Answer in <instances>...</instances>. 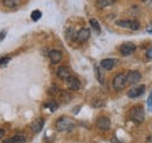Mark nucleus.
Returning <instances> with one entry per match:
<instances>
[{
  "label": "nucleus",
  "instance_id": "f257e3e1",
  "mask_svg": "<svg viewBox=\"0 0 152 143\" xmlns=\"http://www.w3.org/2000/svg\"><path fill=\"white\" fill-rule=\"evenodd\" d=\"M55 127L61 133H69L75 128V121L68 116H61L56 120Z\"/></svg>",
  "mask_w": 152,
  "mask_h": 143
},
{
  "label": "nucleus",
  "instance_id": "f03ea898",
  "mask_svg": "<svg viewBox=\"0 0 152 143\" xmlns=\"http://www.w3.org/2000/svg\"><path fill=\"white\" fill-rule=\"evenodd\" d=\"M129 118L134 124H142L145 119V112L142 106H134L129 112Z\"/></svg>",
  "mask_w": 152,
  "mask_h": 143
},
{
  "label": "nucleus",
  "instance_id": "7ed1b4c3",
  "mask_svg": "<svg viewBox=\"0 0 152 143\" xmlns=\"http://www.w3.org/2000/svg\"><path fill=\"white\" fill-rule=\"evenodd\" d=\"M126 85V74L124 73H118L116 74L113 80V87L116 91H122Z\"/></svg>",
  "mask_w": 152,
  "mask_h": 143
},
{
  "label": "nucleus",
  "instance_id": "20e7f679",
  "mask_svg": "<svg viewBox=\"0 0 152 143\" xmlns=\"http://www.w3.org/2000/svg\"><path fill=\"white\" fill-rule=\"evenodd\" d=\"M116 25L119 27H123V28L131 29V30H138L140 27V23L137 20H128V19L126 20H118V21H116Z\"/></svg>",
  "mask_w": 152,
  "mask_h": 143
},
{
  "label": "nucleus",
  "instance_id": "39448f33",
  "mask_svg": "<svg viewBox=\"0 0 152 143\" xmlns=\"http://www.w3.org/2000/svg\"><path fill=\"white\" fill-rule=\"evenodd\" d=\"M96 126L101 130H108L111 127V121L108 116H98L96 120Z\"/></svg>",
  "mask_w": 152,
  "mask_h": 143
},
{
  "label": "nucleus",
  "instance_id": "423d86ee",
  "mask_svg": "<svg viewBox=\"0 0 152 143\" xmlns=\"http://www.w3.org/2000/svg\"><path fill=\"white\" fill-rule=\"evenodd\" d=\"M119 51L123 56H129L136 51V46L131 42H125L119 47Z\"/></svg>",
  "mask_w": 152,
  "mask_h": 143
},
{
  "label": "nucleus",
  "instance_id": "0eeeda50",
  "mask_svg": "<svg viewBox=\"0 0 152 143\" xmlns=\"http://www.w3.org/2000/svg\"><path fill=\"white\" fill-rule=\"evenodd\" d=\"M66 83H67V87L70 91H78L81 87V82L74 76H69L66 79Z\"/></svg>",
  "mask_w": 152,
  "mask_h": 143
},
{
  "label": "nucleus",
  "instance_id": "6e6552de",
  "mask_svg": "<svg viewBox=\"0 0 152 143\" xmlns=\"http://www.w3.org/2000/svg\"><path fill=\"white\" fill-rule=\"evenodd\" d=\"M140 79H142V74H140V72L137 71V70H131V71L128 72V74H126V83L128 84H131V85L136 84Z\"/></svg>",
  "mask_w": 152,
  "mask_h": 143
},
{
  "label": "nucleus",
  "instance_id": "1a4fd4ad",
  "mask_svg": "<svg viewBox=\"0 0 152 143\" xmlns=\"http://www.w3.org/2000/svg\"><path fill=\"white\" fill-rule=\"evenodd\" d=\"M144 92H145V86L144 85H138V86H134V87L129 90L128 97L131 98V99H134V98H138L142 94H144Z\"/></svg>",
  "mask_w": 152,
  "mask_h": 143
},
{
  "label": "nucleus",
  "instance_id": "9d476101",
  "mask_svg": "<svg viewBox=\"0 0 152 143\" xmlns=\"http://www.w3.org/2000/svg\"><path fill=\"white\" fill-rule=\"evenodd\" d=\"M90 37V30L88 28H82L78 30V33L76 34V40L77 42L80 43H83V42H87Z\"/></svg>",
  "mask_w": 152,
  "mask_h": 143
},
{
  "label": "nucleus",
  "instance_id": "9b49d317",
  "mask_svg": "<svg viewBox=\"0 0 152 143\" xmlns=\"http://www.w3.org/2000/svg\"><path fill=\"white\" fill-rule=\"evenodd\" d=\"M117 64V61L114 59V58H107V59H103L101 61V68L103 70H107V71H110L113 70Z\"/></svg>",
  "mask_w": 152,
  "mask_h": 143
},
{
  "label": "nucleus",
  "instance_id": "f8f14e48",
  "mask_svg": "<svg viewBox=\"0 0 152 143\" xmlns=\"http://www.w3.org/2000/svg\"><path fill=\"white\" fill-rule=\"evenodd\" d=\"M57 78H60L61 80H66L69 76H70V70L68 66H60L56 71Z\"/></svg>",
  "mask_w": 152,
  "mask_h": 143
},
{
  "label": "nucleus",
  "instance_id": "ddd939ff",
  "mask_svg": "<svg viewBox=\"0 0 152 143\" xmlns=\"http://www.w3.org/2000/svg\"><path fill=\"white\" fill-rule=\"evenodd\" d=\"M49 59L52 62V64H57L62 61V53L58 50H50L49 51Z\"/></svg>",
  "mask_w": 152,
  "mask_h": 143
},
{
  "label": "nucleus",
  "instance_id": "4468645a",
  "mask_svg": "<svg viewBox=\"0 0 152 143\" xmlns=\"http://www.w3.org/2000/svg\"><path fill=\"white\" fill-rule=\"evenodd\" d=\"M43 125H45V120L39 118L37 120H34L32 124H31V129L34 131V133H40L43 128Z\"/></svg>",
  "mask_w": 152,
  "mask_h": 143
},
{
  "label": "nucleus",
  "instance_id": "2eb2a0df",
  "mask_svg": "<svg viewBox=\"0 0 152 143\" xmlns=\"http://www.w3.org/2000/svg\"><path fill=\"white\" fill-rule=\"evenodd\" d=\"M5 143H26V136L23 134H17L11 139L6 140Z\"/></svg>",
  "mask_w": 152,
  "mask_h": 143
},
{
  "label": "nucleus",
  "instance_id": "dca6fc26",
  "mask_svg": "<svg viewBox=\"0 0 152 143\" xmlns=\"http://www.w3.org/2000/svg\"><path fill=\"white\" fill-rule=\"evenodd\" d=\"M2 5L7 8H15L20 5V0H2Z\"/></svg>",
  "mask_w": 152,
  "mask_h": 143
},
{
  "label": "nucleus",
  "instance_id": "f3484780",
  "mask_svg": "<svg viewBox=\"0 0 152 143\" xmlns=\"http://www.w3.org/2000/svg\"><path fill=\"white\" fill-rule=\"evenodd\" d=\"M115 4V0H97L96 1V6L98 8H105L109 6H113Z\"/></svg>",
  "mask_w": 152,
  "mask_h": 143
},
{
  "label": "nucleus",
  "instance_id": "a211bd4d",
  "mask_svg": "<svg viewBox=\"0 0 152 143\" xmlns=\"http://www.w3.org/2000/svg\"><path fill=\"white\" fill-rule=\"evenodd\" d=\"M89 23H90L91 28L95 30L96 33H99V32H101V26H99V23H98V21H97L96 19H91V20L89 21Z\"/></svg>",
  "mask_w": 152,
  "mask_h": 143
},
{
  "label": "nucleus",
  "instance_id": "6ab92c4d",
  "mask_svg": "<svg viewBox=\"0 0 152 143\" xmlns=\"http://www.w3.org/2000/svg\"><path fill=\"white\" fill-rule=\"evenodd\" d=\"M45 107L48 108L50 112H55L57 109V107H58V105H57L56 101H49V103H46L45 104Z\"/></svg>",
  "mask_w": 152,
  "mask_h": 143
},
{
  "label": "nucleus",
  "instance_id": "aec40b11",
  "mask_svg": "<svg viewBox=\"0 0 152 143\" xmlns=\"http://www.w3.org/2000/svg\"><path fill=\"white\" fill-rule=\"evenodd\" d=\"M70 99H72V97H70L67 92H62V93H61V101H62L63 104H68V103L70 101Z\"/></svg>",
  "mask_w": 152,
  "mask_h": 143
},
{
  "label": "nucleus",
  "instance_id": "412c9836",
  "mask_svg": "<svg viewBox=\"0 0 152 143\" xmlns=\"http://www.w3.org/2000/svg\"><path fill=\"white\" fill-rule=\"evenodd\" d=\"M41 17H42V13H41L39 9L33 11V12H32V14H31V18H32V20H33V21H38Z\"/></svg>",
  "mask_w": 152,
  "mask_h": 143
},
{
  "label": "nucleus",
  "instance_id": "4be33fe9",
  "mask_svg": "<svg viewBox=\"0 0 152 143\" xmlns=\"http://www.w3.org/2000/svg\"><path fill=\"white\" fill-rule=\"evenodd\" d=\"M11 61V58L8 57V56H5V57H2V58H0V68H4V66H6L7 65V63Z\"/></svg>",
  "mask_w": 152,
  "mask_h": 143
},
{
  "label": "nucleus",
  "instance_id": "5701e85b",
  "mask_svg": "<svg viewBox=\"0 0 152 143\" xmlns=\"http://www.w3.org/2000/svg\"><path fill=\"white\" fill-rule=\"evenodd\" d=\"M148 108L152 112V94L148 98Z\"/></svg>",
  "mask_w": 152,
  "mask_h": 143
},
{
  "label": "nucleus",
  "instance_id": "b1692460",
  "mask_svg": "<svg viewBox=\"0 0 152 143\" xmlns=\"http://www.w3.org/2000/svg\"><path fill=\"white\" fill-rule=\"evenodd\" d=\"M146 57H148L149 59H152V48H150V49L146 51Z\"/></svg>",
  "mask_w": 152,
  "mask_h": 143
},
{
  "label": "nucleus",
  "instance_id": "393cba45",
  "mask_svg": "<svg viewBox=\"0 0 152 143\" xmlns=\"http://www.w3.org/2000/svg\"><path fill=\"white\" fill-rule=\"evenodd\" d=\"M5 36H6V30H2V32H0V42L5 38Z\"/></svg>",
  "mask_w": 152,
  "mask_h": 143
},
{
  "label": "nucleus",
  "instance_id": "a878e982",
  "mask_svg": "<svg viewBox=\"0 0 152 143\" xmlns=\"http://www.w3.org/2000/svg\"><path fill=\"white\" fill-rule=\"evenodd\" d=\"M143 2H144V4H146L150 8H152V0H143Z\"/></svg>",
  "mask_w": 152,
  "mask_h": 143
},
{
  "label": "nucleus",
  "instance_id": "bb28decb",
  "mask_svg": "<svg viewBox=\"0 0 152 143\" xmlns=\"http://www.w3.org/2000/svg\"><path fill=\"white\" fill-rule=\"evenodd\" d=\"M56 91H57L56 86H53V87H52V90H49V93H50V94H54Z\"/></svg>",
  "mask_w": 152,
  "mask_h": 143
},
{
  "label": "nucleus",
  "instance_id": "cd10ccee",
  "mask_svg": "<svg viewBox=\"0 0 152 143\" xmlns=\"http://www.w3.org/2000/svg\"><path fill=\"white\" fill-rule=\"evenodd\" d=\"M4 134H5V131L0 128V141H1V140H2V137H4Z\"/></svg>",
  "mask_w": 152,
  "mask_h": 143
},
{
  "label": "nucleus",
  "instance_id": "c85d7f7f",
  "mask_svg": "<svg viewBox=\"0 0 152 143\" xmlns=\"http://www.w3.org/2000/svg\"><path fill=\"white\" fill-rule=\"evenodd\" d=\"M149 32H150V33H151V34H152V29H150V30H149Z\"/></svg>",
  "mask_w": 152,
  "mask_h": 143
}]
</instances>
